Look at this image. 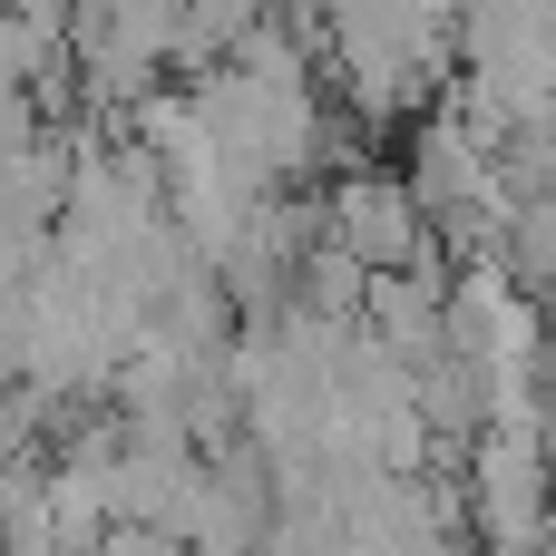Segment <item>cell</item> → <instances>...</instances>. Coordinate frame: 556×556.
Returning <instances> with one entry per match:
<instances>
[{
  "mask_svg": "<svg viewBox=\"0 0 556 556\" xmlns=\"http://www.w3.org/2000/svg\"><path fill=\"white\" fill-rule=\"evenodd\" d=\"M59 205H68V127H49L20 156H0V225L10 235H49Z\"/></svg>",
  "mask_w": 556,
  "mask_h": 556,
  "instance_id": "3",
  "label": "cell"
},
{
  "mask_svg": "<svg viewBox=\"0 0 556 556\" xmlns=\"http://www.w3.org/2000/svg\"><path fill=\"white\" fill-rule=\"evenodd\" d=\"M538 410H556V323H547V342H538Z\"/></svg>",
  "mask_w": 556,
  "mask_h": 556,
  "instance_id": "6",
  "label": "cell"
},
{
  "mask_svg": "<svg viewBox=\"0 0 556 556\" xmlns=\"http://www.w3.org/2000/svg\"><path fill=\"white\" fill-rule=\"evenodd\" d=\"M29 137H49V117H39V108H29V88L0 68V156H20Z\"/></svg>",
  "mask_w": 556,
  "mask_h": 556,
  "instance_id": "4",
  "label": "cell"
},
{
  "mask_svg": "<svg viewBox=\"0 0 556 556\" xmlns=\"http://www.w3.org/2000/svg\"><path fill=\"white\" fill-rule=\"evenodd\" d=\"M323 235H332L362 274H401V264L430 254V225H420L401 166H342V176L323 186Z\"/></svg>",
  "mask_w": 556,
  "mask_h": 556,
  "instance_id": "2",
  "label": "cell"
},
{
  "mask_svg": "<svg viewBox=\"0 0 556 556\" xmlns=\"http://www.w3.org/2000/svg\"><path fill=\"white\" fill-rule=\"evenodd\" d=\"M459 498H469V547L479 556H528L556 508V469L538 430H479L459 459Z\"/></svg>",
  "mask_w": 556,
  "mask_h": 556,
  "instance_id": "1",
  "label": "cell"
},
{
  "mask_svg": "<svg viewBox=\"0 0 556 556\" xmlns=\"http://www.w3.org/2000/svg\"><path fill=\"white\" fill-rule=\"evenodd\" d=\"M10 10V29H29V39H68V0H0Z\"/></svg>",
  "mask_w": 556,
  "mask_h": 556,
  "instance_id": "5",
  "label": "cell"
}]
</instances>
